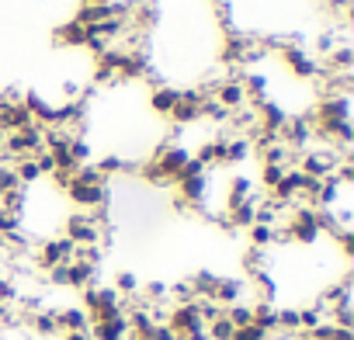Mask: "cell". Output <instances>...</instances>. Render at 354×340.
I'll list each match as a JSON object with an SVG mask.
<instances>
[{"mask_svg":"<svg viewBox=\"0 0 354 340\" xmlns=\"http://www.w3.org/2000/svg\"><path fill=\"white\" fill-rule=\"evenodd\" d=\"M80 309L87 312L91 323L111 319V316H122V295H118L111 285H91V288H84Z\"/></svg>","mask_w":354,"mask_h":340,"instance_id":"obj_1","label":"cell"},{"mask_svg":"<svg viewBox=\"0 0 354 340\" xmlns=\"http://www.w3.org/2000/svg\"><path fill=\"white\" fill-rule=\"evenodd\" d=\"M163 326L174 333V340H177V337H188V333L205 330V319H202V312H198V299H195V302H185V305H170V309H167V323H163Z\"/></svg>","mask_w":354,"mask_h":340,"instance_id":"obj_2","label":"cell"},{"mask_svg":"<svg viewBox=\"0 0 354 340\" xmlns=\"http://www.w3.org/2000/svg\"><path fill=\"white\" fill-rule=\"evenodd\" d=\"M73 261V243L66 236H53V240H42L35 247V267L42 271H53L59 264H70Z\"/></svg>","mask_w":354,"mask_h":340,"instance_id":"obj_3","label":"cell"},{"mask_svg":"<svg viewBox=\"0 0 354 340\" xmlns=\"http://www.w3.org/2000/svg\"><path fill=\"white\" fill-rule=\"evenodd\" d=\"M66 240L73 247H97L101 243V226L87 216V212H73L66 219Z\"/></svg>","mask_w":354,"mask_h":340,"instance_id":"obj_4","label":"cell"},{"mask_svg":"<svg viewBox=\"0 0 354 340\" xmlns=\"http://www.w3.org/2000/svg\"><path fill=\"white\" fill-rule=\"evenodd\" d=\"M66 195L77 209H104L108 205V185H80V181H70L66 185Z\"/></svg>","mask_w":354,"mask_h":340,"instance_id":"obj_5","label":"cell"},{"mask_svg":"<svg viewBox=\"0 0 354 340\" xmlns=\"http://www.w3.org/2000/svg\"><path fill=\"white\" fill-rule=\"evenodd\" d=\"M91 340H129V319L125 316H111V319H97L87 330Z\"/></svg>","mask_w":354,"mask_h":340,"instance_id":"obj_6","label":"cell"},{"mask_svg":"<svg viewBox=\"0 0 354 340\" xmlns=\"http://www.w3.org/2000/svg\"><path fill=\"white\" fill-rule=\"evenodd\" d=\"M281 59H285V66H288L295 77H302V80H309V77L319 73V66H316L299 46H285V49H281Z\"/></svg>","mask_w":354,"mask_h":340,"instance_id":"obj_7","label":"cell"},{"mask_svg":"<svg viewBox=\"0 0 354 340\" xmlns=\"http://www.w3.org/2000/svg\"><path fill=\"white\" fill-rule=\"evenodd\" d=\"M56 323H59V333H87L91 330V319L80 305H63L56 309Z\"/></svg>","mask_w":354,"mask_h":340,"instance_id":"obj_8","label":"cell"},{"mask_svg":"<svg viewBox=\"0 0 354 340\" xmlns=\"http://www.w3.org/2000/svg\"><path fill=\"white\" fill-rule=\"evenodd\" d=\"M192 156H195L205 170H209V167H223V163H226V139H205Z\"/></svg>","mask_w":354,"mask_h":340,"instance_id":"obj_9","label":"cell"},{"mask_svg":"<svg viewBox=\"0 0 354 340\" xmlns=\"http://www.w3.org/2000/svg\"><path fill=\"white\" fill-rule=\"evenodd\" d=\"M243 292H247V281H243V278H219L212 302H219V305L226 309V305H233V302H243Z\"/></svg>","mask_w":354,"mask_h":340,"instance_id":"obj_10","label":"cell"},{"mask_svg":"<svg viewBox=\"0 0 354 340\" xmlns=\"http://www.w3.org/2000/svg\"><path fill=\"white\" fill-rule=\"evenodd\" d=\"M66 274H70V288H77V292L97 285V267L87 264V261H70L66 264Z\"/></svg>","mask_w":354,"mask_h":340,"instance_id":"obj_11","label":"cell"},{"mask_svg":"<svg viewBox=\"0 0 354 340\" xmlns=\"http://www.w3.org/2000/svg\"><path fill=\"white\" fill-rule=\"evenodd\" d=\"M254 198V181L247 174H236L230 178V188H226V209L230 205H240V202H250Z\"/></svg>","mask_w":354,"mask_h":340,"instance_id":"obj_12","label":"cell"},{"mask_svg":"<svg viewBox=\"0 0 354 340\" xmlns=\"http://www.w3.org/2000/svg\"><path fill=\"white\" fill-rule=\"evenodd\" d=\"M254 326L264 330L268 337L278 333V309L271 302H254Z\"/></svg>","mask_w":354,"mask_h":340,"instance_id":"obj_13","label":"cell"},{"mask_svg":"<svg viewBox=\"0 0 354 340\" xmlns=\"http://www.w3.org/2000/svg\"><path fill=\"white\" fill-rule=\"evenodd\" d=\"M174 104H177V91H174V87H167V84L153 87V94H149V108H153L156 115H170Z\"/></svg>","mask_w":354,"mask_h":340,"instance_id":"obj_14","label":"cell"},{"mask_svg":"<svg viewBox=\"0 0 354 340\" xmlns=\"http://www.w3.org/2000/svg\"><path fill=\"white\" fill-rule=\"evenodd\" d=\"M188 285H192L195 299H212L216 295V285H219V274L216 271H198V274L188 278Z\"/></svg>","mask_w":354,"mask_h":340,"instance_id":"obj_15","label":"cell"},{"mask_svg":"<svg viewBox=\"0 0 354 340\" xmlns=\"http://www.w3.org/2000/svg\"><path fill=\"white\" fill-rule=\"evenodd\" d=\"M250 156H254V142H250V135L226 139V163H247Z\"/></svg>","mask_w":354,"mask_h":340,"instance_id":"obj_16","label":"cell"},{"mask_svg":"<svg viewBox=\"0 0 354 340\" xmlns=\"http://www.w3.org/2000/svg\"><path fill=\"white\" fill-rule=\"evenodd\" d=\"M223 316L240 330V326H250L254 323V302H233V305H226L223 309Z\"/></svg>","mask_w":354,"mask_h":340,"instance_id":"obj_17","label":"cell"},{"mask_svg":"<svg viewBox=\"0 0 354 340\" xmlns=\"http://www.w3.org/2000/svg\"><path fill=\"white\" fill-rule=\"evenodd\" d=\"M56 42H63V46H87V28L77 25V21H66L56 32Z\"/></svg>","mask_w":354,"mask_h":340,"instance_id":"obj_18","label":"cell"},{"mask_svg":"<svg viewBox=\"0 0 354 340\" xmlns=\"http://www.w3.org/2000/svg\"><path fill=\"white\" fill-rule=\"evenodd\" d=\"M94 170H97V174L108 181V174H118V170H132L122 156H115V153H108V156H101L97 163H94Z\"/></svg>","mask_w":354,"mask_h":340,"instance_id":"obj_19","label":"cell"},{"mask_svg":"<svg viewBox=\"0 0 354 340\" xmlns=\"http://www.w3.org/2000/svg\"><path fill=\"white\" fill-rule=\"evenodd\" d=\"M247 233H250V247H257V250H271V243H274V229H271V226H257V223H254Z\"/></svg>","mask_w":354,"mask_h":340,"instance_id":"obj_20","label":"cell"},{"mask_svg":"<svg viewBox=\"0 0 354 340\" xmlns=\"http://www.w3.org/2000/svg\"><path fill=\"white\" fill-rule=\"evenodd\" d=\"M233 323L226 319V316H219V319H212V323H205V333H209V340H233Z\"/></svg>","mask_w":354,"mask_h":340,"instance_id":"obj_21","label":"cell"},{"mask_svg":"<svg viewBox=\"0 0 354 340\" xmlns=\"http://www.w3.org/2000/svg\"><path fill=\"white\" fill-rule=\"evenodd\" d=\"M111 288H115L118 295H125V299H129V295H136L142 285H139V278H136L132 271H118V278H115V285H111Z\"/></svg>","mask_w":354,"mask_h":340,"instance_id":"obj_22","label":"cell"},{"mask_svg":"<svg viewBox=\"0 0 354 340\" xmlns=\"http://www.w3.org/2000/svg\"><path fill=\"white\" fill-rule=\"evenodd\" d=\"M285 170H288V167H271V163H261V188H264L268 195H271V188L285 178Z\"/></svg>","mask_w":354,"mask_h":340,"instance_id":"obj_23","label":"cell"},{"mask_svg":"<svg viewBox=\"0 0 354 340\" xmlns=\"http://www.w3.org/2000/svg\"><path fill=\"white\" fill-rule=\"evenodd\" d=\"M233 340H271V337L250 323V326H240V330H233Z\"/></svg>","mask_w":354,"mask_h":340,"instance_id":"obj_24","label":"cell"},{"mask_svg":"<svg viewBox=\"0 0 354 340\" xmlns=\"http://www.w3.org/2000/svg\"><path fill=\"white\" fill-rule=\"evenodd\" d=\"M49 274V285H56V288H70V274H66V264H59V267H53V271H46Z\"/></svg>","mask_w":354,"mask_h":340,"instance_id":"obj_25","label":"cell"},{"mask_svg":"<svg viewBox=\"0 0 354 340\" xmlns=\"http://www.w3.org/2000/svg\"><path fill=\"white\" fill-rule=\"evenodd\" d=\"M59 340H91L87 333H59Z\"/></svg>","mask_w":354,"mask_h":340,"instance_id":"obj_26","label":"cell"},{"mask_svg":"<svg viewBox=\"0 0 354 340\" xmlns=\"http://www.w3.org/2000/svg\"><path fill=\"white\" fill-rule=\"evenodd\" d=\"M84 4H101V8H108V4H111V0H84Z\"/></svg>","mask_w":354,"mask_h":340,"instance_id":"obj_27","label":"cell"}]
</instances>
